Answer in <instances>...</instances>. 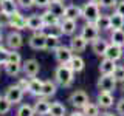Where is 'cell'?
Listing matches in <instances>:
<instances>
[{
  "label": "cell",
  "mask_w": 124,
  "mask_h": 116,
  "mask_svg": "<svg viewBox=\"0 0 124 116\" xmlns=\"http://www.w3.org/2000/svg\"><path fill=\"white\" fill-rule=\"evenodd\" d=\"M107 46H108V42L106 40L104 37H98V39H95V40L92 42V51L96 54V56H102L104 57V54H106L107 51Z\"/></svg>",
  "instance_id": "cell-17"
},
{
  "label": "cell",
  "mask_w": 124,
  "mask_h": 116,
  "mask_svg": "<svg viewBox=\"0 0 124 116\" xmlns=\"http://www.w3.org/2000/svg\"><path fill=\"white\" fill-rule=\"evenodd\" d=\"M0 39H3V26H0Z\"/></svg>",
  "instance_id": "cell-50"
},
{
  "label": "cell",
  "mask_w": 124,
  "mask_h": 116,
  "mask_svg": "<svg viewBox=\"0 0 124 116\" xmlns=\"http://www.w3.org/2000/svg\"><path fill=\"white\" fill-rule=\"evenodd\" d=\"M8 53L9 50L5 48V46H0V65H5L8 62Z\"/></svg>",
  "instance_id": "cell-42"
},
{
  "label": "cell",
  "mask_w": 124,
  "mask_h": 116,
  "mask_svg": "<svg viewBox=\"0 0 124 116\" xmlns=\"http://www.w3.org/2000/svg\"><path fill=\"white\" fill-rule=\"evenodd\" d=\"M53 53H54V59L57 60V64H68L71 60V57L75 56L73 50L67 45H59Z\"/></svg>",
  "instance_id": "cell-5"
},
{
  "label": "cell",
  "mask_w": 124,
  "mask_h": 116,
  "mask_svg": "<svg viewBox=\"0 0 124 116\" xmlns=\"http://www.w3.org/2000/svg\"><path fill=\"white\" fill-rule=\"evenodd\" d=\"M39 71H40V65H39V62L36 59H28L22 65V73L26 77H30V79L31 77H36L39 74Z\"/></svg>",
  "instance_id": "cell-10"
},
{
  "label": "cell",
  "mask_w": 124,
  "mask_h": 116,
  "mask_svg": "<svg viewBox=\"0 0 124 116\" xmlns=\"http://www.w3.org/2000/svg\"><path fill=\"white\" fill-rule=\"evenodd\" d=\"M28 45L36 51H40V50H45L46 45V33L44 31H34L33 34L28 39Z\"/></svg>",
  "instance_id": "cell-4"
},
{
  "label": "cell",
  "mask_w": 124,
  "mask_h": 116,
  "mask_svg": "<svg viewBox=\"0 0 124 116\" xmlns=\"http://www.w3.org/2000/svg\"><path fill=\"white\" fill-rule=\"evenodd\" d=\"M48 116H67V108H65V105L62 102H59V101L51 102Z\"/></svg>",
  "instance_id": "cell-25"
},
{
  "label": "cell",
  "mask_w": 124,
  "mask_h": 116,
  "mask_svg": "<svg viewBox=\"0 0 124 116\" xmlns=\"http://www.w3.org/2000/svg\"><path fill=\"white\" fill-rule=\"evenodd\" d=\"M81 36L87 42H93L99 37V28L95 25V22H85V25L81 28Z\"/></svg>",
  "instance_id": "cell-8"
},
{
  "label": "cell",
  "mask_w": 124,
  "mask_h": 116,
  "mask_svg": "<svg viewBox=\"0 0 124 116\" xmlns=\"http://www.w3.org/2000/svg\"><path fill=\"white\" fill-rule=\"evenodd\" d=\"M110 42L124 46V28L123 29H110Z\"/></svg>",
  "instance_id": "cell-31"
},
{
  "label": "cell",
  "mask_w": 124,
  "mask_h": 116,
  "mask_svg": "<svg viewBox=\"0 0 124 116\" xmlns=\"http://www.w3.org/2000/svg\"><path fill=\"white\" fill-rule=\"evenodd\" d=\"M42 87H44V80L37 79V77H31L30 79V87H28V93L34 98H39L42 93Z\"/></svg>",
  "instance_id": "cell-20"
},
{
  "label": "cell",
  "mask_w": 124,
  "mask_h": 116,
  "mask_svg": "<svg viewBox=\"0 0 124 116\" xmlns=\"http://www.w3.org/2000/svg\"><path fill=\"white\" fill-rule=\"evenodd\" d=\"M115 68H116V62L108 59V57H104L99 62V73L101 74H113Z\"/></svg>",
  "instance_id": "cell-19"
},
{
  "label": "cell",
  "mask_w": 124,
  "mask_h": 116,
  "mask_svg": "<svg viewBox=\"0 0 124 116\" xmlns=\"http://www.w3.org/2000/svg\"><path fill=\"white\" fill-rule=\"evenodd\" d=\"M0 5H2V0H0Z\"/></svg>",
  "instance_id": "cell-54"
},
{
  "label": "cell",
  "mask_w": 124,
  "mask_h": 116,
  "mask_svg": "<svg viewBox=\"0 0 124 116\" xmlns=\"http://www.w3.org/2000/svg\"><path fill=\"white\" fill-rule=\"evenodd\" d=\"M8 62L22 64V56H20V53H17V50H9V53H8Z\"/></svg>",
  "instance_id": "cell-36"
},
{
  "label": "cell",
  "mask_w": 124,
  "mask_h": 116,
  "mask_svg": "<svg viewBox=\"0 0 124 116\" xmlns=\"http://www.w3.org/2000/svg\"><path fill=\"white\" fill-rule=\"evenodd\" d=\"M88 2H92V3H95V5H99V6H101L102 0H88Z\"/></svg>",
  "instance_id": "cell-48"
},
{
  "label": "cell",
  "mask_w": 124,
  "mask_h": 116,
  "mask_svg": "<svg viewBox=\"0 0 124 116\" xmlns=\"http://www.w3.org/2000/svg\"><path fill=\"white\" fill-rule=\"evenodd\" d=\"M61 37H56V36H51V34H46V45H45V50L48 51H54L57 46L61 45Z\"/></svg>",
  "instance_id": "cell-33"
},
{
  "label": "cell",
  "mask_w": 124,
  "mask_h": 116,
  "mask_svg": "<svg viewBox=\"0 0 124 116\" xmlns=\"http://www.w3.org/2000/svg\"><path fill=\"white\" fill-rule=\"evenodd\" d=\"M68 67L73 70L75 73H81L84 70V67H85V62H84V59L79 56V54H75V56L71 57V60L68 62Z\"/></svg>",
  "instance_id": "cell-27"
},
{
  "label": "cell",
  "mask_w": 124,
  "mask_h": 116,
  "mask_svg": "<svg viewBox=\"0 0 124 116\" xmlns=\"http://www.w3.org/2000/svg\"><path fill=\"white\" fill-rule=\"evenodd\" d=\"M75 74L76 73L67 64H59V67H56V70H54V80L59 87L68 88L71 87L73 80H75Z\"/></svg>",
  "instance_id": "cell-1"
},
{
  "label": "cell",
  "mask_w": 124,
  "mask_h": 116,
  "mask_svg": "<svg viewBox=\"0 0 124 116\" xmlns=\"http://www.w3.org/2000/svg\"><path fill=\"white\" fill-rule=\"evenodd\" d=\"M121 91H123V93H124V85H123V87H121Z\"/></svg>",
  "instance_id": "cell-52"
},
{
  "label": "cell",
  "mask_w": 124,
  "mask_h": 116,
  "mask_svg": "<svg viewBox=\"0 0 124 116\" xmlns=\"http://www.w3.org/2000/svg\"><path fill=\"white\" fill-rule=\"evenodd\" d=\"M17 116H36L34 107L30 105V104H22V105L17 108Z\"/></svg>",
  "instance_id": "cell-34"
},
{
  "label": "cell",
  "mask_w": 124,
  "mask_h": 116,
  "mask_svg": "<svg viewBox=\"0 0 124 116\" xmlns=\"http://www.w3.org/2000/svg\"><path fill=\"white\" fill-rule=\"evenodd\" d=\"M50 105L51 102L48 101V98H44V96H39L37 101L34 102V111H36L37 116H48V111H50Z\"/></svg>",
  "instance_id": "cell-14"
},
{
  "label": "cell",
  "mask_w": 124,
  "mask_h": 116,
  "mask_svg": "<svg viewBox=\"0 0 124 116\" xmlns=\"http://www.w3.org/2000/svg\"><path fill=\"white\" fill-rule=\"evenodd\" d=\"M115 79L118 80V84H124V65H116L115 71H113Z\"/></svg>",
  "instance_id": "cell-37"
},
{
  "label": "cell",
  "mask_w": 124,
  "mask_h": 116,
  "mask_svg": "<svg viewBox=\"0 0 124 116\" xmlns=\"http://www.w3.org/2000/svg\"><path fill=\"white\" fill-rule=\"evenodd\" d=\"M17 8H19V5L16 0H2V5H0V9H3L8 14H13L16 11H19Z\"/></svg>",
  "instance_id": "cell-32"
},
{
  "label": "cell",
  "mask_w": 124,
  "mask_h": 116,
  "mask_svg": "<svg viewBox=\"0 0 124 116\" xmlns=\"http://www.w3.org/2000/svg\"><path fill=\"white\" fill-rule=\"evenodd\" d=\"M9 26L16 31H22L26 29V17L23 15L20 11H16L11 14V20H9Z\"/></svg>",
  "instance_id": "cell-13"
},
{
  "label": "cell",
  "mask_w": 124,
  "mask_h": 116,
  "mask_svg": "<svg viewBox=\"0 0 124 116\" xmlns=\"http://www.w3.org/2000/svg\"><path fill=\"white\" fill-rule=\"evenodd\" d=\"M23 94H25V91H23L17 84H14V85H9V87L6 88L3 96H5L11 104H19V102H22Z\"/></svg>",
  "instance_id": "cell-7"
},
{
  "label": "cell",
  "mask_w": 124,
  "mask_h": 116,
  "mask_svg": "<svg viewBox=\"0 0 124 116\" xmlns=\"http://www.w3.org/2000/svg\"><path fill=\"white\" fill-rule=\"evenodd\" d=\"M68 116H85V115H84V111H82V110H79V108H76V110L73 111V113H70Z\"/></svg>",
  "instance_id": "cell-47"
},
{
  "label": "cell",
  "mask_w": 124,
  "mask_h": 116,
  "mask_svg": "<svg viewBox=\"0 0 124 116\" xmlns=\"http://www.w3.org/2000/svg\"><path fill=\"white\" fill-rule=\"evenodd\" d=\"M61 26H62V31H64V36H75L78 28L76 20H71V19H62Z\"/></svg>",
  "instance_id": "cell-22"
},
{
  "label": "cell",
  "mask_w": 124,
  "mask_h": 116,
  "mask_svg": "<svg viewBox=\"0 0 124 116\" xmlns=\"http://www.w3.org/2000/svg\"><path fill=\"white\" fill-rule=\"evenodd\" d=\"M101 116H116V115L110 113V111H106V113H101Z\"/></svg>",
  "instance_id": "cell-49"
},
{
  "label": "cell",
  "mask_w": 124,
  "mask_h": 116,
  "mask_svg": "<svg viewBox=\"0 0 124 116\" xmlns=\"http://www.w3.org/2000/svg\"><path fill=\"white\" fill-rule=\"evenodd\" d=\"M115 110L119 116H124V98L118 99V102L115 104Z\"/></svg>",
  "instance_id": "cell-44"
},
{
  "label": "cell",
  "mask_w": 124,
  "mask_h": 116,
  "mask_svg": "<svg viewBox=\"0 0 124 116\" xmlns=\"http://www.w3.org/2000/svg\"><path fill=\"white\" fill-rule=\"evenodd\" d=\"M59 2H65V0H59Z\"/></svg>",
  "instance_id": "cell-53"
},
{
  "label": "cell",
  "mask_w": 124,
  "mask_h": 116,
  "mask_svg": "<svg viewBox=\"0 0 124 116\" xmlns=\"http://www.w3.org/2000/svg\"><path fill=\"white\" fill-rule=\"evenodd\" d=\"M82 14V6H78V5H68L65 8V15L64 19H71V20H78Z\"/></svg>",
  "instance_id": "cell-24"
},
{
  "label": "cell",
  "mask_w": 124,
  "mask_h": 116,
  "mask_svg": "<svg viewBox=\"0 0 124 116\" xmlns=\"http://www.w3.org/2000/svg\"><path fill=\"white\" fill-rule=\"evenodd\" d=\"M65 6L64 5V2H59V0H50V3H48V8L46 9H50L53 14H56L59 19H64V15H65Z\"/></svg>",
  "instance_id": "cell-18"
},
{
  "label": "cell",
  "mask_w": 124,
  "mask_h": 116,
  "mask_svg": "<svg viewBox=\"0 0 124 116\" xmlns=\"http://www.w3.org/2000/svg\"><path fill=\"white\" fill-rule=\"evenodd\" d=\"M110 26L112 29H123L124 28V15H121L119 13L110 14Z\"/></svg>",
  "instance_id": "cell-29"
},
{
  "label": "cell",
  "mask_w": 124,
  "mask_h": 116,
  "mask_svg": "<svg viewBox=\"0 0 124 116\" xmlns=\"http://www.w3.org/2000/svg\"><path fill=\"white\" fill-rule=\"evenodd\" d=\"M17 85L26 93V91H28V87H30V77H28V79H26V77H20V79L17 80Z\"/></svg>",
  "instance_id": "cell-43"
},
{
  "label": "cell",
  "mask_w": 124,
  "mask_h": 116,
  "mask_svg": "<svg viewBox=\"0 0 124 116\" xmlns=\"http://www.w3.org/2000/svg\"><path fill=\"white\" fill-rule=\"evenodd\" d=\"M0 46H3V39H0Z\"/></svg>",
  "instance_id": "cell-51"
},
{
  "label": "cell",
  "mask_w": 124,
  "mask_h": 116,
  "mask_svg": "<svg viewBox=\"0 0 124 116\" xmlns=\"http://www.w3.org/2000/svg\"><path fill=\"white\" fill-rule=\"evenodd\" d=\"M5 73L11 77H16L22 73V64H14V62H6L5 65Z\"/></svg>",
  "instance_id": "cell-28"
},
{
  "label": "cell",
  "mask_w": 124,
  "mask_h": 116,
  "mask_svg": "<svg viewBox=\"0 0 124 116\" xmlns=\"http://www.w3.org/2000/svg\"><path fill=\"white\" fill-rule=\"evenodd\" d=\"M115 11H116V13H119L121 15H124V0H121V2H118V5H116Z\"/></svg>",
  "instance_id": "cell-46"
},
{
  "label": "cell",
  "mask_w": 124,
  "mask_h": 116,
  "mask_svg": "<svg viewBox=\"0 0 124 116\" xmlns=\"http://www.w3.org/2000/svg\"><path fill=\"white\" fill-rule=\"evenodd\" d=\"M101 11H99V5H95L92 2H87L82 5V14L81 17L84 19L85 22H95L96 19L99 17Z\"/></svg>",
  "instance_id": "cell-3"
},
{
  "label": "cell",
  "mask_w": 124,
  "mask_h": 116,
  "mask_svg": "<svg viewBox=\"0 0 124 116\" xmlns=\"http://www.w3.org/2000/svg\"><path fill=\"white\" fill-rule=\"evenodd\" d=\"M88 101H90L88 99V94L84 90H75L68 96V102L75 108H79V110H82V107L88 102Z\"/></svg>",
  "instance_id": "cell-6"
},
{
  "label": "cell",
  "mask_w": 124,
  "mask_h": 116,
  "mask_svg": "<svg viewBox=\"0 0 124 116\" xmlns=\"http://www.w3.org/2000/svg\"><path fill=\"white\" fill-rule=\"evenodd\" d=\"M50 0H34V6L37 8H48Z\"/></svg>",
  "instance_id": "cell-45"
},
{
  "label": "cell",
  "mask_w": 124,
  "mask_h": 116,
  "mask_svg": "<svg viewBox=\"0 0 124 116\" xmlns=\"http://www.w3.org/2000/svg\"><path fill=\"white\" fill-rule=\"evenodd\" d=\"M104 57H108V59L118 62L119 59H123V46L110 42L108 46H107V51H106V54H104Z\"/></svg>",
  "instance_id": "cell-16"
},
{
  "label": "cell",
  "mask_w": 124,
  "mask_h": 116,
  "mask_svg": "<svg viewBox=\"0 0 124 116\" xmlns=\"http://www.w3.org/2000/svg\"><path fill=\"white\" fill-rule=\"evenodd\" d=\"M46 34H51V36H56V37H62V36H64V31H62L61 23H59V25L50 26V28H48V33H46Z\"/></svg>",
  "instance_id": "cell-38"
},
{
  "label": "cell",
  "mask_w": 124,
  "mask_h": 116,
  "mask_svg": "<svg viewBox=\"0 0 124 116\" xmlns=\"http://www.w3.org/2000/svg\"><path fill=\"white\" fill-rule=\"evenodd\" d=\"M45 28V23L42 20V15L39 14H31L26 17V29L30 31H44Z\"/></svg>",
  "instance_id": "cell-12"
},
{
  "label": "cell",
  "mask_w": 124,
  "mask_h": 116,
  "mask_svg": "<svg viewBox=\"0 0 124 116\" xmlns=\"http://www.w3.org/2000/svg\"><path fill=\"white\" fill-rule=\"evenodd\" d=\"M95 25L99 28V31H110V14H99V17L95 20Z\"/></svg>",
  "instance_id": "cell-26"
},
{
  "label": "cell",
  "mask_w": 124,
  "mask_h": 116,
  "mask_svg": "<svg viewBox=\"0 0 124 116\" xmlns=\"http://www.w3.org/2000/svg\"><path fill=\"white\" fill-rule=\"evenodd\" d=\"M87 44H88V42L85 40L81 34H78V36H71L70 48L73 50V53H75V54H79V53H84V50L87 48Z\"/></svg>",
  "instance_id": "cell-15"
},
{
  "label": "cell",
  "mask_w": 124,
  "mask_h": 116,
  "mask_svg": "<svg viewBox=\"0 0 124 116\" xmlns=\"http://www.w3.org/2000/svg\"><path fill=\"white\" fill-rule=\"evenodd\" d=\"M116 5H118V0H102L101 8H104V9H115Z\"/></svg>",
  "instance_id": "cell-40"
},
{
  "label": "cell",
  "mask_w": 124,
  "mask_h": 116,
  "mask_svg": "<svg viewBox=\"0 0 124 116\" xmlns=\"http://www.w3.org/2000/svg\"><path fill=\"white\" fill-rule=\"evenodd\" d=\"M9 20H11V14L5 13L3 9H0V26H9Z\"/></svg>",
  "instance_id": "cell-39"
},
{
  "label": "cell",
  "mask_w": 124,
  "mask_h": 116,
  "mask_svg": "<svg viewBox=\"0 0 124 116\" xmlns=\"http://www.w3.org/2000/svg\"><path fill=\"white\" fill-rule=\"evenodd\" d=\"M40 15H42V20H44V23H45V28H50V26H53V25H59L61 20H62V19H59L56 14H53L51 11L46 9V8H45V11Z\"/></svg>",
  "instance_id": "cell-21"
},
{
  "label": "cell",
  "mask_w": 124,
  "mask_h": 116,
  "mask_svg": "<svg viewBox=\"0 0 124 116\" xmlns=\"http://www.w3.org/2000/svg\"><path fill=\"white\" fill-rule=\"evenodd\" d=\"M96 104L101 107V108H110L113 107L115 104V96L112 91H99L98 96H96Z\"/></svg>",
  "instance_id": "cell-11"
},
{
  "label": "cell",
  "mask_w": 124,
  "mask_h": 116,
  "mask_svg": "<svg viewBox=\"0 0 124 116\" xmlns=\"http://www.w3.org/2000/svg\"><path fill=\"white\" fill-rule=\"evenodd\" d=\"M5 42H6V46H8L9 50H19V48L23 45V37H22L20 31L13 29L11 33L6 34Z\"/></svg>",
  "instance_id": "cell-9"
},
{
  "label": "cell",
  "mask_w": 124,
  "mask_h": 116,
  "mask_svg": "<svg viewBox=\"0 0 124 116\" xmlns=\"http://www.w3.org/2000/svg\"><path fill=\"white\" fill-rule=\"evenodd\" d=\"M99 105L98 104H93L88 101L87 104L82 107V111H84V115L85 116H101V110H99Z\"/></svg>",
  "instance_id": "cell-30"
},
{
  "label": "cell",
  "mask_w": 124,
  "mask_h": 116,
  "mask_svg": "<svg viewBox=\"0 0 124 116\" xmlns=\"http://www.w3.org/2000/svg\"><path fill=\"white\" fill-rule=\"evenodd\" d=\"M11 105H13V104H11L9 101L5 98V96H0V115H6V113H9Z\"/></svg>",
  "instance_id": "cell-35"
},
{
  "label": "cell",
  "mask_w": 124,
  "mask_h": 116,
  "mask_svg": "<svg viewBox=\"0 0 124 116\" xmlns=\"http://www.w3.org/2000/svg\"><path fill=\"white\" fill-rule=\"evenodd\" d=\"M116 85H118V80L115 79L113 74H101L98 82H96V88L99 91H112L113 93L116 90Z\"/></svg>",
  "instance_id": "cell-2"
},
{
  "label": "cell",
  "mask_w": 124,
  "mask_h": 116,
  "mask_svg": "<svg viewBox=\"0 0 124 116\" xmlns=\"http://www.w3.org/2000/svg\"><path fill=\"white\" fill-rule=\"evenodd\" d=\"M17 2L19 8H22V9H30V8L34 6V0H16Z\"/></svg>",
  "instance_id": "cell-41"
},
{
  "label": "cell",
  "mask_w": 124,
  "mask_h": 116,
  "mask_svg": "<svg viewBox=\"0 0 124 116\" xmlns=\"http://www.w3.org/2000/svg\"><path fill=\"white\" fill-rule=\"evenodd\" d=\"M56 91H57L56 80H44V87H42L40 96H44V98H51V96L56 94Z\"/></svg>",
  "instance_id": "cell-23"
}]
</instances>
